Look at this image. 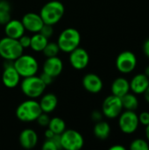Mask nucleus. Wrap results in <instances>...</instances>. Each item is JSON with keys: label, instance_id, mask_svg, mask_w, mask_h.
Returning <instances> with one entry per match:
<instances>
[{"label": "nucleus", "instance_id": "obj_35", "mask_svg": "<svg viewBox=\"0 0 149 150\" xmlns=\"http://www.w3.org/2000/svg\"><path fill=\"white\" fill-rule=\"evenodd\" d=\"M53 142H54L57 149H61V134H54V136L52 138Z\"/></svg>", "mask_w": 149, "mask_h": 150}, {"label": "nucleus", "instance_id": "obj_10", "mask_svg": "<svg viewBox=\"0 0 149 150\" xmlns=\"http://www.w3.org/2000/svg\"><path fill=\"white\" fill-rule=\"evenodd\" d=\"M137 65V58L131 51L121 52L116 59V68L123 74H129L134 70Z\"/></svg>", "mask_w": 149, "mask_h": 150}, {"label": "nucleus", "instance_id": "obj_31", "mask_svg": "<svg viewBox=\"0 0 149 150\" xmlns=\"http://www.w3.org/2000/svg\"><path fill=\"white\" fill-rule=\"evenodd\" d=\"M18 40V42L19 44L22 46L23 48H27V47H30V44H31V37L27 36V35H25L23 34Z\"/></svg>", "mask_w": 149, "mask_h": 150}, {"label": "nucleus", "instance_id": "obj_30", "mask_svg": "<svg viewBox=\"0 0 149 150\" xmlns=\"http://www.w3.org/2000/svg\"><path fill=\"white\" fill-rule=\"evenodd\" d=\"M140 124L147 127L149 125V112H142L138 115Z\"/></svg>", "mask_w": 149, "mask_h": 150}, {"label": "nucleus", "instance_id": "obj_13", "mask_svg": "<svg viewBox=\"0 0 149 150\" xmlns=\"http://www.w3.org/2000/svg\"><path fill=\"white\" fill-rule=\"evenodd\" d=\"M21 22L25 30L31 33H39L44 25V22L40 14L34 12H28L22 17Z\"/></svg>", "mask_w": 149, "mask_h": 150}, {"label": "nucleus", "instance_id": "obj_27", "mask_svg": "<svg viewBox=\"0 0 149 150\" xmlns=\"http://www.w3.org/2000/svg\"><path fill=\"white\" fill-rule=\"evenodd\" d=\"M131 150H149V142L144 139H135L131 142Z\"/></svg>", "mask_w": 149, "mask_h": 150}, {"label": "nucleus", "instance_id": "obj_38", "mask_svg": "<svg viewBox=\"0 0 149 150\" xmlns=\"http://www.w3.org/2000/svg\"><path fill=\"white\" fill-rule=\"evenodd\" d=\"M110 150H126V148L121 145H114L110 148Z\"/></svg>", "mask_w": 149, "mask_h": 150}, {"label": "nucleus", "instance_id": "obj_34", "mask_svg": "<svg viewBox=\"0 0 149 150\" xmlns=\"http://www.w3.org/2000/svg\"><path fill=\"white\" fill-rule=\"evenodd\" d=\"M102 118H103V112H101L99 111H93L92 112L91 119L93 121H95V122L100 121V120H102Z\"/></svg>", "mask_w": 149, "mask_h": 150}, {"label": "nucleus", "instance_id": "obj_36", "mask_svg": "<svg viewBox=\"0 0 149 150\" xmlns=\"http://www.w3.org/2000/svg\"><path fill=\"white\" fill-rule=\"evenodd\" d=\"M143 52H144L145 55L148 58H149V39H148L143 44Z\"/></svg>", "mask_w": 149, "mask_h": 150}, {"label": "nucleus", "instance_id": "obj_8", "mask_svg": "<svg viewBox=\"0 0 149 150\" xmlns=\"http://www.w3.org/2000/svg\"><path fill=\"white\" fill-rule=\"evenodd\" d=\"M140 126L139 118L134 111L126 110L119 116V127L121 132L126 134H132L137 131Z\"/></svg>", "mask_w": 149, "mask_h": 150}, {"label": "nucleus", "instance_id": "obj_5", "mask_svg": "<svg viewBox=\"0 0 149 150\" xmlns=\"http://www.w3.org/2000/svg\"><path fill=\"white\" fill-rule=\"evenodd\" d=\"M13 66L22 77H27L36 75L39 69V63L37 60L30 54H21L15 61Z\"/></svg>", "mask_w": 149, "mask_h": 150}, {"label": "nucleus", "instance_id": "obj_12", "mask_svg": "<svg viewBox=\"0 0 149 150\" xmlns=\"http://www.w3.org/2000/svg\"><path fill=\"white\" fill-rule=\"evenodd\" d=\"M90 62V55L88 52L83 47H76L69 53V62L71 66L77 69L82 70L85 69Z\"/></svg>", "mask_w": 149, "mask_h": 150}, {"label": "nucleus", "instance_id": "obj_4", "mask_svg": "<svg viewBox=\"0 0 149 150\" xmlns=\"http://www.w3.org/2000/svg\"><path fill=\"white\" fill-rule=\"evenodd\" d=\"M47 85L43 83L40 76L36 75L24 77L20 83L22 92L29 98H37L40 97L46 90Z\"/></svg>", "mask_w": 149, "mask_h": 150}, {"label": "nucleus", "instance_id": "obj_39", "mask_svg": "<svg viewBox=\"0 0 149 150\" xmlns=\"http://www.w3.org/2000/svg\"><path fill=\"white\" fill-rule=\"evenodd\" d=\"M144 98H145V99H146V101L148 102L149 104V85H148V87L147 88V90L144 91Z\"/></svg>", "mask_w": 149, "mask_h": 150}, {"label": "nucleus", "instance_id": "obj_9", "mask_svg": "<svg viewBox=\"0 0 149 150\" xmlns=\"http://www.w3.org/2000/svg\"><path fill=\"white\" fill-rule=\"evenodd\" d=\"M121 98L115 95H110L104 100L102 104V112L108 119L118 118L123 111Z\"/></svg>", "mask_w": 149, "mask_h": 150}, {"label": "nucleus", "instance_id": "obj_32", "mask_svg": "<svg viewBox=\"0 0 149 150\" xmlns=\"http://www.w3.org/2000/svg\"><path fill=\"white\" fill-rule=\"evenodd\" d=\"M42 149L44 150H56L57 148L52 139H47L42 145Z\"/></svg>", "mask_w": 149, "mask_h": 150}, {"label": "nucleus", "instance_id": "obj_28", "mask_svg": "<svg viewBox=\"0 0 149 150\" xmlns=\"http://www.w3.org/2000/svg\"><path fill=\"white\" fill-rule=\"evenodd\" d=\"M43 36H45L46 38L49 39L50 37H52V35L54 34V28L53 25H47V24H44L43 26L41 27L40 31L39 32Z\"/></svg>", "mask_w": 149, "mask_h": 150}, {"label": "nucleus", "instance_id": "obj_18", "mask_svg": "<svg viewBox=\"0 0 149 150\" xmlns=\"http://www.w3.org/2000/svg\"><path fill=\"white\" fill-rule=\"evenodd\" d=\"M130 83V91L134 94H143L149 85V78L144 74L140 73L135 75Z\"/></svg>", "mask_w": 149, "mask_h": 150}, {"label": "nucleus", "instance_id": "obj_17", "mask_svg": "<svg viewBox=\"0 0 149 150\" xmlns=\"http://www.w3.org/2000/svg\"><path fill=\"white\" fill-rule=\"evenodd\" d=\"M25 27L20 20L11 19L4 25V33L7 37L12 39H19L25 34Z\"/></svg>", "mask_w": 149, "mask_h": 150}, {"label": "nucleus", "instance_id": "obj_33", "mask_svg": "<svg viewBox=\"0 0 149 150\" xmlns=\"http://www.w3.org/2000/svg\"><path fill=\"white\" fill-rule=\"evenodd\" d=\"M39 76L40 77V79L43 81V83H44L47 86L49 85V84H51V83L54 82V77L51 76L50 75L45 73V72H42Z\"/></svg>", "mask_w": 149, "mask_h": 150}, {"label": "nucleus", "instance_id": "obj_25", "mask_svg": "<svg viewBox=\"0 0 149 150\" xmlns=\"http://www.w3.org/2000/svg\"><path fill=\"white\" fill-rule=\"evenodd\" d=\"M47 127L55 134H61L66 130L65 121L59 117H54V118L50 119V121Z\"/></svg>", "mask_w": 149, "mask_h": 150}, {"label": "nucleus", "instance_id": "obj_11", "mask_svg": "<svg viewBox=\"0 0 149 150\" xmlns=\"http://www.w3.org/2000/svg\"><path fill=\"white\" fill-rule=\"evenodd\" d=\"M20 76L13 66V61L5 60L4 69L2 74V82L9 89L17 87L20 82Z\"/></svg>", "mask_w": 149, "mask_h": 150}, {"label": "nucleus", "instance_id": "obj_21", "mask_svg": "<svg viewBox=\"0 0 149 150\" xmlns=\"http://www.w3.org/2000/svg\"><path fill=\"white\" fill-rule=\"evenodd\" d=\"M94 135L99 140H105L109 137L111 134V127L109 123L104 120H100L96 122L93 129Z\"/></svg>", "mask_w": 149, "mask_h": 150}, {"label": "nucleus", "instance_id": "obj_2", "mask_svg": "<svg viewBox=\"0 0 149 150\" xmlns=\"http://www.w3.org/2000/svg\"><path fill=\"white\" fill-rule=\"evenodd\" d=\"M81 42L80 33L72 27L64 29L59 35L57 44L61 51L69 54L71 51L79 47Z\"/></svg>", "mask_w": 149, "mask_h": 150}, {"label": "nucleus", "instance_id": "obj_19", "mask_svg": "<svg viewBox=\"0 0 149 150\" xmlns=\"http://www.w3.org/2000/svg\"><path fill=\"white\" fill-rule=\"evenodd\" d=\"M111 90L112 95L122 98L130 91V83L124 77H118L112 82Z\"/></svg>", "mask_w": 149, "mask_h": 150}, {"label": "nucleus", "instance_id": "obj_16", "mask_svg": "<svg viewBox=\"0 0 149 150\" xmlns=\"http://www.w3.org/2000/svg\"><path fill=\"white\" fill-rule=\"evenodd\" d=\"M18 141L22 148L25 149H33L38 143V134L33 129L25 128L21 131Z\"/></svg>", "mask_w": 149, "mask_h": 150}, {"label": "nucleus", "instance_id": "obj_1", "mask_svg": "<svg viewBox=\"0 0 149 150\" xmlns=\"http://www.w3.org/2000/svg\"><path fill=\"white\" fill-rule=\"evenodd\" d=\"M65 12V7L62 3L57 0H53L45 4L40 11L44 24L54 25L57 24L63 17Z\"/></svg>", "mask_w": 149, "mask_h": 150}, {"label": "nucleus", "instance_id": "obj_41", "mask_svg": "<svg viewBox=\"0 0 149 150\" xmlns=\"http://www.w3.org/2000/svg\"><path fill=\"white\" fill-rule=\"evenodd\" d=\"M149 78V65L147 66V68H146V69H145V73H144Z\"/></svg>", "mask_w": 149, "mask_h": 150}, {"label": "nucleus", "instance_id": "obj_22", "mask_svg": "<svg viewBox=\"0 0 149 150\" xmlns=\"http://www.w3.org/2000/svg\"><path fill=\"white\" fill-rule=\"evenodd\" d=\"M48 42V39L43 36L40 33H35L31 37L30 47L35 52H42Z\"/></svg>", "mask_w": 149, "mask_h": 150}, {"label": "nucleus", "instance_id": "obj_15", "mask_svg": "<svg viewBox=\"0 0 149 150\" xmlns=\"http://www.w3.org/2000/svg\"><path fill=\"white\" fill-rule=\"evenodd\" d=\"M63 69L61 60L58 56L47 57L43 64V72L50 75L53 77L58 76Z\"/></svg>", "mask_w": 149, "mask_h": 150}, {"label": "nucleus", "instance_id": "obj_29", "mask_svg": "<svg viewBox=\"0 0 149 150\" xmlns=\"http://www.w3.org/2000/svg\"><path fill=\"white\" fill-rule=\"evenodd\" d=\"M37 122L40 127H47L50 121V118L48 116V113L46 112H41L39 117L37 118Z\"/></svg>", "mask_w": 149, "mask_h": 150}, {"label": "nucleus", "instance_id": "obj_14", "mask_svg": "<svg viewBox=\"0 0 149 150\" xmlns=\"http://www.w3.org/2000/svg\"><path fill=\"white\" fill-rule=\"evenodd\" d=\"M83 88L90 93H98L102 91L104 83L102 79L94 73H89L83 77Z\"/></svg>", "mask_w": 149, "mask_h": 150}, {"label": "nucleus", "instance_id": "obj_26", "mask_svg": "<svg viewBox=\"0 0 149 150\" xmlns=\"http://www.w3.org/2000/svg\"><path fill=\"white\" fill-rule=\"evenodd\" d=\"M60 48L59 46L57 44V42H47V44L46 45V47H44V49L42 50L44 55L47 58V57H53V56H57V54L60 52Z\"/></svg>", "mask_w": 149, "mask_h": 150}, {"label": "nucleus", "instance_id": "obj_37", "mask_svg": "<svg viewBox=\"0 0 149 150\" xmlns=\"http://www.w3.org/2000/svg\"><path fill=\"white\" fill-rule=\"evenodd\" d=\"M54 134H55L51 129H49V128L45 131V137H46V139H52L54 136Z\"/></svg>", "mask_w": 149, "mask_h": 150}, {"label": "nucleus", "instance_id": "obj_3", "mask_svg": "<svg viewBox=\"0 0 149 150\" xmlns=\"http://www.w3.org/2000/svg\"><path fill=\"white\" fill-rule=\"evenodd\" d=\"M42 112L39 102L31 98L22 102L16 109V116L22 122H32Z\"/></svg>", "mask_w": 149, "mask_h": 150}, {"label": "nucleus", "instance_id": "obj_40", "mask_svg": "<svg viewBox=\"0 0 149 150\" xmlns=\"http://www.w3.org/2000/svg\"><path fill=\"white\" fill-rule=\"evenodd\" d=\"M145 134H146V137H147V140L149 142V125H148L146 127V130H145Z\"/></svg>", "mask_w": 149, "mask_h": 150}, {"label": "nucleus", "instance_id": "obj_20", "mask_svg": "<svg viewBox=\"0 0 149 150\" xmlns=\"http://www.w3.org/2000/svg\"><path fill=\"white\" fill-rule=\"evenodd\" d=\"M39 104L42 112L51 113L57 107L58 98L54 93H47L42 96Z\"/></svg>", "mask_w": 149, "mask_h": 150}, {"label": "nucleus", "instance_id": "obj_24", "mask_svg": "<svg viewBox=\"0 0 149 150\" xmlns=\"http://www.w3.org/2000/svg\"><path fill=\"white\" fill-rule=\"evenodd\" d=\"M11 7L8 1H0V24L5 25L8 21L11 19Z\"/></svg>", "mask_w": 149, "mask_h": 150}, {"label": "nucleus", "instance_id": "obj_42", "mask_svg": "<svg viewBox=\"0 0 149 150\" xmlns=\"http://www.w3.org/2000/svg\"><path fill=\"white\" fill-rule=\"evenodd\" d=\"M0 1H1V0H0Z\"/></svg>", "mask_w": 149, "mask_h": 150}, {"label": "nucleus", "instance_id": "obj_7", "mask_svg": "<svg viewBox=\"0 0 149 150\" xmlns=\"http://www.w3.org/2000/svg\"><path fill=\"white\" fill-rule=\"evenodd\" d=\"M61 149L66 150H79L83 147L84 140L79 132L74 129H66L61 134Z\"/></svg>", "mask_w": 149, "mask_h": 150}, {"label": "nucleus", "instance_id": "obj_23", "mask_svg": "<svg viewBox=\"0 0 149 150\" xmlns=\"http://www.w3.org/2000/svg\"><path fill=\"white\" fill-rule=\"evenodd\" d=\"M121 102H122L123 108L128 111L135 112L139 107V100L136 94L131 93L130 91L121 98Z\"/></svg>", "mask_w": 149, "mask_h": 150}, {"label": "nucleus", "instance_id": "obj_6", "mask_svg": "<svg viewBox=\"0 0 149 150\" xmlns=\"http://www.w3.org/2000/svg\"><path fill=\"white\" fill-rule=\"evenodd\" d=\"M24 48L18 40L5 36L0 40V56L4 60L15 61L23 54Z\"/></svg>", "mask_w": 149, "mask_h": 150}]
</instances>
